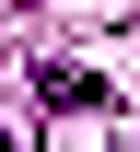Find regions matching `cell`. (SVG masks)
<instances>
[{"instance_id": "1", "label": "cell", "mask_w": 140, "mask_h": 152, "mask_svg": "<svg viewBox=\"0 0 140 152\" xmlns=\"http://www.w3.org/2000/svg\"><path fill=\"white\" fill-rule=\"evenodd\" d=\"M0 152H12V140H0Z\"/></svg>"}]
</instances>
